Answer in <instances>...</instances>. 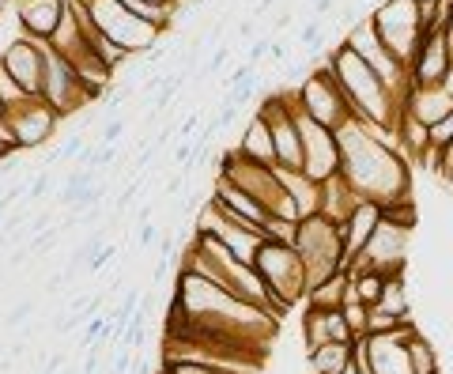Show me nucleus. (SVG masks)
Returning a JSON list of instances; mask_svg holds the SVG:
<instances>
[{
    "label": "nucleus",
    "mask_w": 453,
    "mask_h": 374,
    "mask_svg": "<svg viewBox=\"0 0 453 374\" xmlns=\"http://www.w3.org/2000/svg\"><path fill=\"white\" fill-rule=\"evenodd\" d=\"M302 337H306V352L321 344H355V333L347 325L344 310H306L302 314Z\"/></svg>",
    "instance_id": "f3484780"
},
{
    "label": "nucleus",
    "mask_w": 453,
    "mask_h": 374,
    "mask_svg": "<svg viewBox=\"0 0 453 374\" xmlns=\"http://www.w3.org/2000/svg\"><path fill=\"white\" fill-rule=\"evenodd\" d=\"M408 322H416V317H408ZM408 322L396 317V314H389L385 306H370V314H367V337H385V333L404 329Z\"/></svg>",
    "instance_id": "c85d7f7f"
},
{
    "label": "nucleus",
    "mask_w": 453,
    "mask_h": 374,
    "mask_svg": "<svg viewBox=\"0 0 453 374\" xmlns=\"http://www.w3.org/2000/svg\"><path fill=\"white\" fill-rule=\"evenodd\" d=\"M347 291H351L347 273H336V276H329L325 284H318V288L306 291V302H310L314 310H344Z\"/></svg>",
    "instance_id": "b1692460"
},
{
    "label": "nucleus",
    "mask_w": 453,
    "mask_h": 374,
    "mask_svg": "<svg viewBox=\"0 0 453 374\" xmlns=\"http://www.w3.org/2000/svg\"><path fill=\"white\" fill-rule=\"evenodd\" d=\"M159 371H166V374H238L226 367H212V363H163Z\"/></svg>",
    "instance_id": "c756f323"
},
{
    "label": "nucleus",
    "mask_w": 453,
    "mask_h": 374,
    "mask_svg": "<svg viewBox=\"0 0 453 374\" xmlns=\"http://www.w3.org/2000/svg\"><path fill=\"white\" fill-rule=\"evenodd\" d=\"M226 57H231V46H220V50H215L212 57H208V65H204V72H200V76H212V72H220V68L226 65Z\"/></svg>",
    "instance_id": "4c0bfd02"
},
{
    "label": "nucleus",
    "mask_w": 453,
    "mask_h": 374,
    "mask_svg": "<svg viewBox=\"0 0 453 374\" xmlns=\"http://www.w3.org/2000/svg\"><path fill=\"white\" fill-rule=\"evenodd\" d=\"M30 314H35V299H23V302H15V306L4 314V329H15V325H23Z\"/></svg>",
    "instance_id": "72a5a7b5"
},
{
    "label": "nucleus",
    "mask_w": 453,
    "mask_h": 374,
    "mask_svg": "<svg viewBox=\"0 0 453 374\" xmlns=\"http://www.w3.org/2000/svg\"><path fill=\"white\" fill-rule=\"evenodd\" d=\"M340 374H359V371H355V367H344V371H340Z\"/></svg>",
    "instance_id": "49530a36"
},
{
    "label": "nucleus",
    "mask_w": 453,
    "mask_h": 374,
    "mask_svg": "<svg viewBox=\"0 0 453 374\" xmlns=\"http://www.w3.org/2000/svg\"><path fill=\"white\" fill-rule=\"evenodd\" d=\"M238 35H242V38H253V19H246V23H242V27H238Z\"/></svg>",
    "instance_id": "37998d69"
},
{
    "label": "nucleus",
    "mask_w": 453,
    "mask_h": 374,
    "mask_svg": "<svg viewBox=\"0 0 453 374\" xmlns=\"http://www.w3.org/2000/svg\"><path fill=\"white\" fill-rule=\"evenodd\" d=\"M408 360L416 374H438V344L423 329H416L408 337Z\"/></svg>",
    "instance_id": "bb28decb"
},
{
    "label": "nucleus",
    "mask_w": 453,
    "mask_h": 374,
    "mask_svg": "<svg viewBox=\"0 0 453 374\" xmlns=\"http://www.w3.org/2000/svg\"><path fill=\"white\" fill-rule=\"evenodd\" d=\"M121 4L128 8V12L136 15V19H144V23H151V27H159L166 35L170 27H174V12L170 8H159V4H151V0H121Z\"/></svg>",
    "instance_id": "cd10ccee"
},
{
    "label": "nucleus",
    "mask_w": 453,
    "mask_h": 374,
    "mask_svg": "<svg viewBox=\"0 0 453 374\" xmlns=\"http://www.w3.org/2000/svg\"><path fill=\"white\" fill-rule=\"evenodd\" d=\"M246 159H253V163H264V166H276V144H272V129H269V117L257 110L253 117L246 121V129H242V140L234 144Z\"/></svg>",
    "instance_id": "412c9836"
},
{
    "label": "nucleus",
    "mask_w": 453,
    "mask_h": 374,
    "mask_svg": "<svg viewBox=\"0 0 453 374\" xmlns=\"http://www.w3.org/2000/svg\"><path fill=\"white\" fill-rule=\"evenodd\" d=\"M12 4H15V0H0V15H8V12H12Z\"/></svg>",
    "instance_id": "a18cd8bd"
},
{
    "label": "nucleus",
    "mask_w": 453,
    "mask_h": 374,
    "mask_svg": "<svg viewBox=\"0 0 453 374\" xmlns=\"http://www.w3.org/2000/svg\"><path fill=\"white\" fill-rule=\"evenodd\" d=\"M253 76H257V65H249V61H246V65H238L231 76H226V91H231V87H242V83H249Z\"/></svg>",
    "instance_id": "e433bc0d"
},
{
    "label": "nucleus",
    "mask_w": 453,
    "mask_h": 374,
    "mask_svg": "<svg viewBox=\"0 0 453 374\" xmlns=\"http://www.w3.org/2000/svg\"><path fill=\"white\" fill-rule=\"evenodd\" d=\"M0 144L8 151H19L15 148V137H12V125H8V114H0Z\"/></svg>",
    "instance_id": "ea45409f"
},
{
    "label": "nucleus",
    "mask_w": 453,
    "mask_h": 374,
    "mask_svg": "<svg viewBox=\"0 0 453 374\" xmlns=\"http://www.w3.org/2000/svg\"><path fill=\"white\" fill-rule=\"evenodd\" d=\"M212 201L220 204V208H226L231 216H238V219H246V224H253V227H261L264 219H269V208H264V204L257 201L253 193H246L242 186H234V181H226V178H215Z\"/></svg>",
    "instance_id": "aec40b11"
},
{
    "label": "nucleus",
    "mask_w": 453,
    "mask_h": 374,
    "mask_svg": "<svg viewBox=\"0 0 453 374\" xmlns=\"http://www.w3.org/2000/svg\"><path fill=\"white\" fill-rule=\"evenodd\" d=\"M4 114H8V125H12V137H15V148L19 151L42 148L46 140L57 132V125H61V117H57L38 95H27L23 102L8 106Z\"/></svg>",
    "instance_id": "9b49d317"
},
{
    "label": "nucleus",
    "mask_w": 453,
    "mask_h": 374,
    "mask_svg": "<svg viewBox=\"0 0 453 374\" xmlns=\"http://www.w3.org/2000/svg\"><path fill=\"white\" fill-rule=\"evenodd\" d=\"M367 314H370V306H363V302H344V317H347V325H351L355 340L367 337Z\"/></svg>",
    "instance_id": "7c9ffc66"
},
{
    "label": "nucleus",
    "mask_w": 453,
    "mask_h": 374,
    "mask_svg": "<svg viewBox=\"0 0 453 374\" xmlns=\"http://www.w3.org/2000/svg\"><path fill=\"white\" fill-rule=\"evenodd\" d=\"M329 68L336 72L340 87L347 95V106L359 121H370V125H385V129H396L404 117V99L385 83L351 46L336 42L333 53H329Z\"/></svg>",
    "instance_id": "f03ea898"
},
{
    "label": "nucleus",
    "mask_w": 453,
    "mask_h": 374,
    "mask_svg": "<svg viewBox=\"0 0 453 374\" xmlns=\"http://www.w3.org/2000/svg\"><path fill=\"white\" fill-rule=\"evenodd\" d=\"M412 87H446L453 76V46L446 38V27L427 30L423 42H419V53L408 65Z\"/></svg>",
    "instance_id": "f8f14e48"
},
{
    "label": "nucleus",
    "mask_w": 453,
    "mask_h": 374,
    "mask_svg": "<svg viewBox=\"0 0 453 374\" xmlns=\"http://www.w3.org/2000/svg\"><path fill=\"white\" fill-rule=\"evenodd\" d=\"M113 253H117V246H110V242H102L99 250L91 253V261H87V273H99L102 265H110L113 261Z\"/></svg>",
    "instance_id": "f704fd0d"
},
{
    "label": "nucleus",
    "mask_w": 453,
    "mask_h": 374,
    "mask_svg": "<svg viewBox=\"0 0 453 374\" xmlns=\"http://www.w3.org/2000/svg\"><path fill=\"white\" fill-rule=\"evenodd\" d=\"M298 132H302V170L310 174L314 181H329L340 174V140L336 129L329 125H318L314 117H306L302 110H295Z\"/></svg>",
    "instance_id": "9d476101"
},
{
    "label": "nucleus",
    "mask_w": 453,
    "mask_h": 374,
    "mask_svg": "<svg viewBox=\"0 0 453 374\" xmlns=\"http://www.w3.org/2000/svg\"><path fill=\"white\" fill-rule=\"evenodd\" d=\"M416 329H419V325L408 322L404 329L385 333V337H367L370 367H374V374H416V371H412V360H408V337Z\"/></svg>",
    "instance_id": "dca6fc26"
},
{
    "label": "nucleus",
    "mask_w": 453,
    "mask_h": 374,
    "mask_svg": "<svg viewBox=\"0 0 453 374\" xmlns=\"http://www.w3.org/2000/svg\"><path fill=\"white\" fill-rule=\"evenodd\" d=\"M197 230H200V235H212L215 242H223L226 250H231L238 261H246V265H257V250L269 242L261 227H253V224H246V219L231 216V212L220 208L212 197L204 201V208H200V216H197Z\"/></svg>",
    "instance_id": "1a4fd4ad"
},
{
    "label": "nucleus",
    "mask_w": 453,
    "mask_h": 374,
    "mask_svg": "<svg viewBox=\"0 0 453 374\" xmlns=\"http://www.w3.org/2000/svg\"><path fill=\"white\" fill-rule=\"evenodd\" d=\"M15 19H19V30L35 42H50L61 27L64 12H68V0H15L12 4Z\"/></svg>",
    "instance_id": "2eb2a0df"
},
{
    "label": "nucleus",
    "mask_w": 453,
    "mask_h": 374,
    "mask_svg": "<svg viewBox=\"0 0 453 374\" xmlns=\"http://www.w3.org/2000/svg\"><path fill=\"white\" fill-rule=\"evenodd\" d=\"M121 132H125V117H110V121H99V140H95V144H110V148H117Z\"/></svg>",
    "instance_id": "473e14b6"
},
{
    "label": "nucleus",
    "mask_w": 453,
    "mask_h": 374,
    "mask_svg": "<svg viewBox=\"0 0 453 374\" xmlns=\"http://www.w3.org/2000/svg\"><path fill=\"white\" fill-rule=\"evenodd\" d=\"M159 374H166V371H159Z\"/></svg>",
    "instance_id": "8fccbe9b"
},
{
    "label": "nucleus",
    "mask_w": 453,
    "mask_h": 374,
    "mask_svg": "<svg viewBox=\"0 0 453 374\" xmlns=\"http://www.w3.org/2000/svg\"><path fill=\"white\" fill-rule=\"evenodd\" d=\"M4 155H8V148H4V144H0V159H4Z\"/></svg>",
    "instance_id": "de8ad7c7"
},
{
    "label": "nucleus",
    "mask_w": 453,
    "mask_h": 374,
    "mask_svg": "<svg viewBox=\"0 0 453 374\" xmlns=\"http://www.w3.org/2000/svg\"><path fill=\"white\" fill-rule=\"evenodd\" d=\"M450 144H453V110L442 117L438 125H431V148L434 151H446Z\"/></svg>",
    "instance_id": "2f4dec72"
},
{
    "label": "nucleus",
    "mask_w": 453,
    "mask_h": 374,
    "mask_svg": "<svg viewBox=\"0 0 453 374\" xmlns=\"http://www.w3.org/2000/svg\"><path fill=\"white\" fill-rule=\"evenodd\" d=\"M38 99L53 110L57 117H68L76 110H84L87 102H95V95L84 87V79L76 76V68L46 42V61H42V87H38Z\"/></svg>",
    "instance_id": "6e6552de"
},
{
    "label": "nucleus",
    "mask_w": 453,
    "mask_h": 374,
    "mask_svg": "<svg viewBox=\"0 0 453 374\" xmlns=\"http://www.w3.org/2000/svg\"><path fill=\"white\" fill-rule=\"evenodd\" d=\"M370 23L396 57L404 65H412V57L419 53V42L427 35L423 19H419V0H378L374 12H370Z\"/></svg>",
    "instance_id": "423d86ee"
},
{
    "label": "nucleus",
    "mask_w": 453,
    "mask_h": 374,
    "mask_svg": "<svg viewBox=\"0 0 453 374\" xmlns=\"http://www.w3.org/2000/svg\"><path fill=\"white\" fill-rule=\"evenodd\" d=\"M446 87H450V91H453V76H450V83H446Z\"/></svg>",
    "instance_id": "09e8293b"
},
{
    "label": "nucleus",
    "mask_w": 453,
    "mask_h": 374,
    "mask_svg": "<svg viewBox=\"0 0 453 374\" xmlns=\"http://www.w3.org/2000/svg\"><path fill=\"white\" fill-rule=\"evenodd\" d=\"M276 178H280V186H283V193L295 201V208H298V216H318V208H321V186L310 178L306 170H283V166H276Z\"/></svg>",
    "instance_id": "4be33fe9"
},
{
    "label": "nucleus",
    "mask_w": 453,
    "mask_h": 374,
    "mask_svg": "<svg viewBox=\"0 0 453 374\" xmlns=\"http://www.w3.org/2000/svg\"><path fill=\"white\" fill-rule=\"evenodd\" d=\"M50 186H53V178H50V170H38L35 178H30V201H42L46 193H50Z\"/></svg>",
    "instance_id": "c9c22d12"
},
{
    "label": "nucleus",
    "mask_w": 453,
    "mask_h": 374,
    "mask_svg": "<svg viewBox=\"0 0 453 374\" xmlns=\"http://www.w3.org/2000/svg\"><path fill=\"white\" fill-rule=\"evenodd\" d=\"M295 250L306 265V276H310V288L325 284L329 276L344 273V238H340V227L333 219L306 216L298 219V235H295Z\"/></svg>",
    "instance_id": "20e7f679"
},
{
    "label": "nucleus",
    "mask_w": 453,
    "mask_h": 374,
    "mask_svg": "<svg viewBox=\"0 0 453 374\" xmlns=\"http://www.w3.org/2000/svg\"><path fill=\"white\" fill-rule=\"evenodd\" d=\"M155 238H159V227L155 224H140V246H144V250H148Z\"/></svg>",
    "instance_id": "a19ab883"
},
{
    "label": "nucleus",
    "mask_w": 453,
    "mask_h": 374,
    "mask_svg": "<svg viewBox=\"0 0 453 374\" xmlns=\"http://www.w3.org/2000/svg\"><path fill=\"white\" fill-rule=\"evenodd\" d=\"M408 242H412V230H408V227L382 219L378 230L370 235L363 257H367L370 268H374V273H382V276L404 273V268H408Z\"/></svg>",
    "instance_id": "ddd939ff"
},
{
    "label": "nucleus",
    "mask_w": 453,
    "mask_h": 374,
    "mask_svg": "<svg viewBox=\"0 0 453 374\" xmlns=\"http://www.w3.org/2000/svg\"><path fill=\"white\" fill-rule=\"evenodd\" d=\"M378 224H382V208L370 204V201H359L351 212H347L344 224H336L340 238H344V268H347V261L351 257H359V253L367 250V242H370V235L378 230Z\"/></svg>",
    "instance_id": "a211bd4d"
},
{
    "label": "nucleus",
    "mask_w": 453,
    "mask_h": 374,
    "mask_svg": "<svg viewBox=\"0 0 453 374\" xmlns=\"http://www.w3.org/2000/svg\"><path fill=\"white\" fill-rule=\"evenodd\" d=\"M257 273H261L264 288H269V310L283 317L295 302L306 299L310 291V276L291 242H264L257 250Z\"/></svg>",
    "instance_id": "7ed1b4c3"
},
{
    "label": "nucleus",
    "mask_w": 453,
    "mask_h": 374,
    "mask_svg": "<svg viewBox=\"0 0 453 374\" xmlns=\"http://www.w3.org/2000/svg\"><path fill=\"white\" fill-rule=\"evenodd\" d=\"M42 61H46V42H35V38L19 35L4 50L0 68H4L27 95H38V87H42Z\"/></svg>",
    "instance_id": "4468645a"
},
{
    "label": "nucleus",
    "mask_w": 453,
    "mask_h": 374,
    "mask_svg": "<svg viewBox=\"0 0 453 374\" xmlns=\"http://www.w3.org/2000/svg\"><path fill=\"white\" fill-rule=\"evenodd\" d=\"M84 4H87V12H91V23L99 27V35L106 38V42H113L117 50H125L128 57H136V53L148 57V53L163 42V30L144 23V19H136L121 0H84Z\"/></svg>",
    "instance_id": "39448f33"
},
{
    "label": "nucleus",
    "mask_w": 453,
    "mask_h": 374,
    "mask_svg": "<svg viewBox=\"0 0 453 374\" xmlns=\"http://www.w3.org/2000/svg\"><path fill=\"white\" fill-rule=\"evenodd\" d=\"M306 367L310 374H340L351 367V344H321L306 352Z\"/></svg>",
    "instance_id": "393cba45"
},
{
    "label": "nucleus",
    "mask_w": 453,
    "mask_h": 374,
    "mask_svg": "<svg viewBox=\"0 0 453 374\" xmlns=\"http://www.w3.org/2000/svg\"><path fill=\"white\" fill-rule=\"evenodd\" d=\"M185 181H189V178H185V174H182V170H177V174H174V178H170V181H166V197H177V193H182V189H185Z\"/></svg>",
    "instance_id": "79ce46f5"
},
{
    "label": "nucleus",
    "mask_w": 453,
    "mask_h": 374,
    "mask_svg": "<svg viewBox=\"0 0 453 374\" xmlns=\"http://www.w3.org/2000/svg\"><path fill=\"white\" fill-rule=\"evenodd\" d=\"M151 4H159V8H170V12H174V8L182 4V0H151Z\"/></svg>",
    "instance_id": "c03bdc74"
},
{
    "label": "nucleus",
    "mask_w": 453,
    "mask_h": 374,
    "mask_svg": "<svg viewBox=\"0 0 453 374\" xmlns=\"http://www.w3.org/2000/svg\"><path fill=\"white\" fill-rule=\"evenodd\" d=\"M269 50H272V38H257V42L249 46V57H246V61H249V65H257V61H261Z\"/></svg>",
    "instance_id": "58836bf2"
},
{
    "label": "nucleus",
    "mask_w": 453,
    "mask_h": 374,
    "mask_svg": "<svg viewBox=\"0 0 453 374\" xmlns=\"http://www.w3.org/2000/svg\"><path fill=\"white\" fill-rule=\"evenodd\" d=\"M336 140H340V174L359 193V201L385 208L393 201L412 197V170L401 151L396 129L347 117L336 129Z\"/></svg>",
    "instance_id": "f257e3e1"
},
{
    "label": "nucleus",
    "mask_w": 453,
    "mask_h": 374,
    "mask_svg": "<svg viewBox=\"0 0 453 374\" xmlns=\"http://www.w3.org/2000/svg\"><path fill=\"white\" fill-rule=\"evenodd\" d=\"M295 102H298V110H302L306 117H314L318 125H329V129H340L347 117H355L351 106H347V95H344V87H340L336 72L329 68V61L314 65V72L306 76L302 87L295 91Z\"/></svg>",
    "instance_id": "0eeeda50"
},
{
    "label": "nucleus",
    "mask_w": 453,
    "mask_h": 374,
    "mask_svg": "<svg viewBox=\"0 0 453 374\" xmlns=\"http://www.w3.org/2000/svg\"><path fill=\"white\" fill-rule=\"evenodd\" d=\"M453 110V91L450 87H412L404 95V114H412L416 121H423L427 129L438 125Z\"/></svg>",
    "instance_id": "6ab92c4d"
},
{
    "label": "nucleus",
    "mask_w": 453,
    "mask_h": 374,
    "mask_svg": "<svg viewBox=\"0 0 453 374\" xmlns=\"http://www.w3.org/2000/svg\"><path fill=\"white\" fill-rule=\"evenodd\" d=\"M378 306H385L389 314H396V317H416L412 314V299H408V268L404 273H393V276H385V291H382V302Z\"/></svg>",
    "instance_id": "a878e982"
},
{
    "label": "nucleus",
    "mask_w": 453,
    "mask_h": 374,
    "mask_svg": "<svg viewBox=\"0 0 453 374\" xmlns=\"http://www.w3.org/2000/svg\"><path fill=\"white\" fill-rule=\"evenodd\" d=\"M355 204H359V193L347 186L344 174H336V178L321 181V208H318V212H321L325 219H333V224H344L347 212H351Z\"/></svg>",
    "instance_id": "5701e85b"
}]
</instances>
